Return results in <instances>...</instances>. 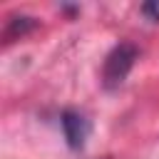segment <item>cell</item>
I'll return each mask as SVG.
<instances>
[{
    "instance_id": "6da1fadb",
    "label": "cell",
    "mask_w": 159,
    "mask_h": 159,
    "mask_svg": "<svg viewBox=\"0 0 159 159\" xmlns=\"http://www.w3.org/2000/svg\"><path fill=\"white\" fill-rule=\"evenodd\" d=\"M137 45L132 42H117L107 57H104V65H102V84L104 89H117L122 87V82L127 80V75L132 72L134 62H137Z\"/></svg>"
},
{
    "instance_id": "7a4b0ae2",
    "label": "cell",
    "mask_w": 159,
    "mask_h": 159,
    "mask_svg": "<svg viewBox=\"0 0 159 159\" xmlns=\"http://www.w3.org/2000/svg\"><path fill=\"white\" fill-rule=\"evenodd\" d=\"M60 124H62V134H65V142L70 149H82L92 127H89V119L75 109H65L62 117H60Z\"/></svg>"
},
{
    "instance_id": "3957f363",
    "label": "cell",
    "mask_w": 159,
    "mask_h": 159,
    "mask_svg": "<svg viewBox=\"0 0 159 159\" xmlns=\"http://www.w3.org/2000/svg\"><path fill=\"white\" fill-rule=\"evenodd\" d=\"M37 20L30 17V15H15V17H7L5 20V27H2V42L10 45L15 40H22L27 37L32 30H37Z\"/></svg>"
},
{
    "instance_id": "277c9868",
    "label": "cell",
    "mask_w": 159,
    "mask_h": 159,
    "mask_svg": "<svg viewBox=\"0 0 159 159\" xmlns=\"http://www.w3.org/2000/svg\"><path fill=\"white\" fill-rule=\"evenodd\" d=\"M142 12H144V15H149V20H152V22H157V20H159V5H157V2L142 5Z\"/></svg>"
}]
</instances>
